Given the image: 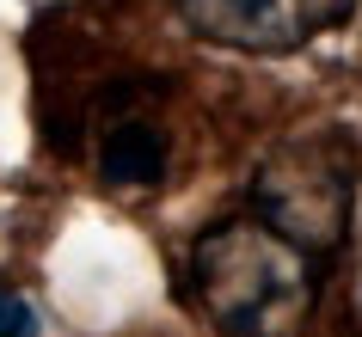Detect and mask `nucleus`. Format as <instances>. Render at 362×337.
<instances>
[{
    "instance_id": "5",
    "label": "nucleus",
    "mask_w": 362,
    "mask_h": 337,
    "mask_svg": "<svg viewBox=\"0 0 362 337\" xmlns=\"http://www.w3.org/2000/svg\"><path fill=\"white\" fill-rule=\"evenodd\" d=\"M37 331H43L37 307L25 295H13V288H0V337H37Z\"/></svg>"
},
{
    "instance_id": "1",
    "label": "nucleus",
    "mask_w": 362,
    "mask_h": 337,
    "mask_svg": "<svg viewBox=\"0 0 362 337\" xmlns=\"http://www.w3.org/2000/svg\"><path fill=\"white\" fill-rule=\"evenodd\" d=\"M197 295L228 337H295L320 295V264L252 215L203 233Z\"/></svg>"
},
{
    "instance_id": "2",
    "label": "nucleus",
    "mask_w": 362,
    "mask_h": 337,
    "mask_svg": "<svg viewBox=\"0 0 362 337\" xmlns=\"http://www.w3.org/2000/svg\"><path fill=\"white\" fill-rule=\"evenodd\" d=\"M350 203H356V153L332 135H307L283 148L252 184V215L276 227L283 240H295L301 252H320L338 240L350 221Z\"/></svg>"
},
{
    "instance_id": "3",
    "label": "nucleus",
    "mask_w": 362,
    "mask_h": 337,
    "mask_svg": "<svg viewBox=\"0 0 362 337\" xmlns=\"http://www.w3.org/2000/svg\"><path fill=\"white\" fill-rule=\"evenodd\" d=\"M197 37L221 49H252V56H283L301 43L338 31L356 0H178Z\"/></svg>"
},
{
    "instance_id": "4",
    "label": "nucleus",
    "mask_w": 362,
    "mask_h": 337,
    "mask_svg": "<svg viewBox=\"0 0 362 337\" xmlns=\"http://www.w3.org/2000/svg\"><path fill=\"white\" fill-rule=\"evenodd\" d=\"M98 172H105V184H123V190L160 184V172H166V141H160V129H148V123L111 129L105 153H98Z\"/></svg>"
}]
</instances>
